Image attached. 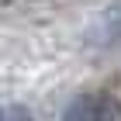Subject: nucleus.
Instances as JSON below:
<instances>
[{"instance_id": "f03ea898", "label": "nucleus", "mask_w": 121, "mask_h": 121, "mask_svg": "<svg viewBox=\"0 0 121 121\" xmlns=\"http://www.w3.org/2000/svg\"><path fill=\"white\" fill-rule=\"evenodd\" d=\"M0 121H35V118H31V111L24 107V104H4Z\"/></svg>"}, {"instance_id": "f257e3e1", "label": "nucleus", "mask_w": 121, "mask_h": 121, "mask_svg": "<svg viewBox=\"0 0 121 121\" xmlns=\"http://www.w3.org/2000/svg\"><path fill=\"white\" fill-rule=\"evenodd\" d=\"M59 121H121V104L104 90H86L66 104Z\"/></svg>"}]
</instances>
